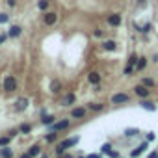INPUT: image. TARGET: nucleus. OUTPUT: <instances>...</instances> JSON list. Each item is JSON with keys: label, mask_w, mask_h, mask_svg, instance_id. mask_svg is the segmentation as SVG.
<instances>
[{"label": "nucleus", "mask_w": 158, "mask_h": 158, "mask_svg": "<svg viewBox=\"0 0 158 158\" xmlns=\"http://www.w3.org/2000/svg\"><path fill=\"white\" fill-rule=\"evenodd\" d=\"M149 158H158V151H154V152H151V154H149Z\"/></svg>", "instance_id": "nucleus-35"}, {"label": "nucleus", "mask_w": 158, "mask_h": 158, "mask_svg": "<svg viewBox=\"0 0 158 158\" xmlns=\"http://www.w3.org/2000/svg\"><path fill=\"white\" fill-rule=\"evenodd\" d=\"M104 108V104H101V102H89V110H93V112H101Z\"/></svg>", "instance_id": "nucleus-19"}, {"label": "nucleus", "mask_w": 158, "mask_h": 158, "mask_svg": "<svg viewBox=\"0 0 158 158\" xmlns=\"http://www.w3.org/2000/svg\"><path fill=\"white\" fill-rule=\"evenodd\" d=\"M76 143H78V138H71V139L61 141V143L56 147V154H63L65 149H69V147H73V145H76Z\"/></svg>", "instance_id": "nucleus-2"}, {"label": "nucleus", "mask_w": 158, "mask_h": 158, "mask_svg": "<svg viewBox=\"0 0 158 158\" xmlns=\"http://www.w3.org/2000/svg\"><path fill=\"white\" fill-rule=\"evenodd\" d=\"M130 101V95L128 93H114L112 95V104H125Z\"/></svg>", "instance_id": "nucleus-4"}, {"label": "nucleus", "mask_w": 158, "mask_h": 158, "mask_svg": "<svg viewBox=\"0 0 158 158\" xmlns=\"http://www.w3.org/2000/svg\"><path fill=\"white\" fill-rule=\"evenodd\" d=\"M47 6H48V0H39V2H37V8H39L41 11H45Z\"/></svg>", "instance_id": "nucleus-25"}, {"label": "nucleus", "mask_w": 158, "mask_h": 158, "mask_svg": "<svg viewBox=\"0 0 158 158\" xmlns=\"http://www.w3.org/2000/svg\"><path fill=\"white\" fill-rule=\"evenodd\" d=\"M69 127H71L69 119H61V121H54L52 127H50V130H52V132H61V130H67Z\"/></svg>", "instance_id": "nucleus-3"}, {"label": "nucleus", "mask_w": 158, "mask_h": 158, "mask_svg": "<svg viewBox=\"0 0 158 158\" xmlns=\"http://www.w3.org/2000/svg\"><path fill=\"white\" fill-rule=\"evenodd\" d=\"M21 158H32V156H30L28 152H23V154H21Z\"/></svg>", "instance_id": "nucleus-37"}, {"label": "nucleus", "mask_w": 158, "mask_h": 158, "mask_svg": "<svg viewBox=\"0 0 158 158\" xmlns=\"http://www.w3.org/2000/svg\"><path fill=\"white\" fill-rule=\"evenodd\" d=\"M4 39H6V35H0V43H4Z\"/></svg>", "instance_id": "nucleus-39"}, {"label": "nucleus", "mask_w": 158, "mask_h": 158, "mask_svg": "<svg viewBox=\"0 0 158 158\" xmlns=\"http://www.w3.org/2000/svg\"><path fill=\"white\" fill-rule=\"evenodd\" d=\"M134 93H136L138 97H141V99H147L151 91H149V89H147L143 84H139V86H136V88H134Z\"/></svg>", "instance_id": "nucleus-7"}, {"label": "nucleus", "mask_w": 158, "mask_h": 158, "mask_svg": "<svg viewBox=\"0 0 158 158\" xmlns=\"http://www.w3.org/2000/svg\"><path fill=\"white\" fill-rule=\"evenodd\" d=\"M147 63H149V61H147V58H145V56H141V58H138V61H136V69H138V71H143V69L147 67Z\"/></svg>", "instance_id": "nucleus-16"}, {"label": "nucleus", "mask_w": 158, "mask_h": 158, "mask_svg": "<svg viewBox=\"0 0 158 158\" xmlns=\"http://www.w3.org/2000/svg\"><path fill=\"white\" fill-rule=\"evenodd\" d=\"M17 4V0H8V6H15Z\"/></svg>", "instance_id": "nucleus-36"}, {"label": "nucleus", "mask_w": 158, "mask_h": 158, "mask_svg": "<svg viewBox=\"0 0 158 158\" xmlns=\"http://www.w3.org/2000/svg\"><path fill=\"white\" fill-rule=\"evenodd\" d=\"M108 24H110V26H119V24H121V15H119V13L110 15V17H108Z\"/></svg>", "instance_id": "nucleus-12"}, {"label": "nucleus", "mask_w": 158, "mask_h": 158, "mask_svg": "<svg viewBox=\"0 0 158 158\" xmlns=\"http://www.w3.org/2000/svg\"><path fill=\"white\" fill-rule=\"evenodd\" d=\"M28 154H30L32 158H35V156H39V154H41V147H39L37 143H34V145H32V147L28 149Z\"/></svg>", "instance_id": "nucleus-15"}, {"label": "nucleus", "mask_w": 158, "mask_h": 158, "mask_svg": "<svg viewBox=\"0 0 158 158\" xmlns=\"http://www.w3.org/2000/svg\"><path fill=\"white\" fill-rule=\"evenodd\" d=\"M125 134H127V136H136V134H138V130H136V128H130V130L127 128V130H125Z\"/></svg>", "instance_id": "nucleus-30"}, {"label": "nucleus", "mask_w": 158, "mask_h": 158, "mask_svg": "<svg viewBox=\"0 0 158 158\" xmlns=\"http://www.w3.org/2000/svg\"><path fill=\"white\" fill-rule=\"evenodd\" d=\"M43 23H45L47 26H54V24L58 23V15H56L54 11H47V13L43 15Z\"/></svg>", "instance_id": "nucleus-6"}, {"label": "nucleus", "mask_w": 158, "mask_h": 158, "mask_svg": "<svg viewBox=\"0 0 158 158\" xmlns=\"http://www.w3.org/2000/svg\"><path fill=\"white\" fill-rule=\"evenodd\" d=\"M138 6H139V8H145V6H147V0H138Z\"/></svg>", "instance_id": "nucleus-33"}, {"label": "nucleus", "mask_w": 158, "mask_h": 158, "mask_svg": "<svg viewBox=\"0 0 158 158\" xmlns=\"http://www.w3.org/2000/svg\"><path fill=\"white\" fill-rule=\"evenodd\" d=\"M136 61H138V54H130V58H128V65L136 67Z\"/></svg>", "instance_id": "nucleus-26"}, {"label": "nucleus", "mask_w": 158, "mask_h": 158, "mask_svg": "<svg viewBox=\"0 0 158 158\" xmlns=\"http://www.w3.org/2000/svg\"><path fill=\"white\" fill-rule=\"evenodd\" d=\"M17 89V80H15V76H6L4 78V91L6 93H13Z\"/></svg>", "instance_id": "nucleus-1"}, {"label": "nucleus", "mask_w": 158, "mask_h": 158, "mask_svg": "<svg viewBox=\"0 0 158 158\" xmlns=\"http://www.w3.org/2000/svg\"><path fill=\"white\" fill-rule=\"evenodd\" d=\"M141 84H143L145 88H152V86H154V80H152V78H143Z\"/></svg>", "instance_id": "nucleus-23"}, {"label": "nucleus", "mask_w": 158, "mask_h": 158, "mask_svg": "<svg viewBox=\"0 0 158 158\" xmlns=\"http://www.w3.org/2000/svg\"><path fill=\"white\" fill-rule=\"evenodd\" d=\"M108 151H110V145H108V143H106V145H102V152H106V154H108Z\"/></svg>", "instance_id": "nucleus-34"}, {"label": "nucleus", "mask_w": 158, "mask_h": 158, "mask_svg": "<svg viewBox=\"0 0 158 158\" xmlns=\"http://www.w3.org/2000/svg\"><path fill=\"white\" fill-rule=\"evenodd\" d=\"M102 48H104L106 52H112V50H115V48H117V43H115V41H104Z\"/></svg>", "instance_id": "nucleus-18"}, {"label": "nucleus", "mask_w": 158, "mask_h": 158, "mask_svg": "<svg viewBox=\"0 0 158 158\" xmlns=\"http://www.w3.org/2000/svg\"><path fill=\"white\" fill-rule=\"evenodd\" d=\"M88 80H89V84L99 86V82H101V74H99L97 71H91V73L88 74Z\"/></svg>", "instance_id": "nucleus-9"}, {"label": "nucleus", "mask_w": 158, "mask_h": 158, "mask_svg": "<svg viewBox=\"0 0 158 158\" xmlns=\"http://www.w3.org/2000/svg\"><path fill=\"white\" fill-rule=\"evenodd\" d=\"M93 35H95V37H97V39H99V37H102V35H104V34H102V30H99V28H97V30H95V32H93Z\"/></svg>", "instance_id": "nucleus-31"}, {"label": "nucleus", "mask_w": 158, "mask_h": 158, "mask_svg": "<svg viewBox=\"0 0 158 158\" xmlns=\"http://www.w3.org/2000/svg\"><path fill=\"white\" fill-rule=\"evenodd\" d=\"M21 32H23V28L15 24V26H11V28L8 30V37H19V35H21Z\"/></svg>", "instance_id": "nucleus-13"}, {"label": "nucleus", "mask_w": 158, "mask_h": 158, "mask_svg": "<svg viewBox=\"0 0 158 158\" xmlns=\"http://www.w3.org/2000/svg\"><path fill=\"white\" fill-rule=\"evenodd\" d=\"M54 121H56L54 115H43V121H41V123H43V125H52Z\"/></svg>", "instance_id": "nucleus-20"}, {"label": "nucleus", "mask_w": 158, "mask_h": 158, "mask_svg": "<svg viewBox=\"0 0 158 158\" xmlns=\"http://www.w3.org/2000/svg\"><path fill=\"white\" fill-rule=\"evenodd\" d=\"M88 114V110L84 106H78V108H73L71 110V119H84Z\"/></svg>", "instance_id": "nucleus-5"}, {"label": "nucleus", "mask_w": 158, "mask_h": 158, "mask_svg": "<svg viewBox=\"0 0 158 158\" xmlns=\"http://www.w3.org/2000/svg\"><path fill=\"white\" fill-rule=\"evenodd\" d=\"M154 139V132H147V141H152Z\"/></svg>", "instance_id": "nucleus-32"}, {"label": "nucleus", "mask_w": 158, "mask_h": 158, "mask_svg": "<svg viewBox=\"0 0 158 158\" xmlns=\"http://www.w3.org/2000/svg\"><path fill=\"white\" fill-rule=\"evenodd\" d=\"M10 21V15H6V13H0V24H4V23H8Z\"/></svg>", "instance_id": "nucleus-28"}, {"label": "nucleus", "mask_w": 158, "mask_h": 158, "mask_svg": "<svg viewBox=\"0 0 158 158\" xmlns=\"http://www.w3.org/2000/svg\"><path fill=\"white\" fill-rule=\"evenodd\" d=\"M132 71H134V67H132V65H127V67H125V74H127V76H130V74H132Z\"/></svg>", "instance_id": "nucleus-29"}, {"label": "nucleus", "mask_w": 158, "mask_h": 158, "mask_svg": "<svg viewBox=\"0 0 158 158\" xmlns=\"http://www.w3.org/2000/svg\"><path fill=\"white\" fill-rule=\"evenodd\" d=\"M139 106H141V108H145V110H149V112H154V110H156L154 102H149V101H145V99H141Z\"/></svg>", "instance_id": "nucleus-17"}, {"label": "nucleus", "mask_w": 158, "mask_h": 158, "mask_svg": "<svg viewBox=\"0 0 158 158\" xmlns=\"http://www.w3.org/2000/svg\"><path fill=\"white\" fill-rule=\"evenodd\" d=\"M28 104H30V101L23 97V99H19V101L15 102V110H17V112H23V110H26V108H28Z\"/></svg>", "instance_id": "nucleus-10"}, {"label": "nucleus", "mask_w": 158, "mask_h": 158, "mask_svg": "<svg viewBox=\"0 0 158 158\" xmlns=\"http://www.w3.org/2000/svg\"><path fill=\"white\" fill-rule=\"evenodd\" d=\"M50 91H52V93H60V82H58V80H54V82L50 84Z\"/></svg>", "instance_id": "nucleus-22"}, {"label": "nucleus", "mask_w": 158, "mask_h": 158, "mask_svg": "<svg viewBox=\"0 0 158 158\" xmlns=\"http://www.w3.org/2000/svg\"><path fill=\"white\" fill-rule=\"evenodd\" d=\"M41 158H48V156H47V154H43V156H41Z\"/></svg>", "instance_id": "nucleus-40"}, {"label": "nucleus", "mask_w": 158, "mask_h": 158, "mask_svg": "<svg viewBox=\"0 0 158 158\" xmlns=\"http://www.w3.org/2000/svg\"><path fill=\"white\" fill-rule=\"evenodd\" d=\"M0 158H13V149L4 145L2 149H0Z\"/></svg>", "instance_id": "nucleus-11"}, {"label": "nucleus", "mask_w": 158, "mask_h": 158, "mask_svg": "<svg viewBox=\"0 0 158 158\" xmlns=\"http://www.w3.org/2000/svg\"><path fill=\"white\" fill-rule=\"evenodd\" d=\"M45 139H47L48 143H52V141H56V139H58V132H50V134H48V136H47Z\"/></svg>", "instance_id": "nucleus-24"}, {"label": "nucleus", "mask_w": 158, "mask_h": 158, "mask_svg": "<svg viewBox=\"0 0 158 158\" xmlns=\"http://www.w3.org/2000/svg\"><path fill=\"white\" fill-rule=\"evenodd\" d=\"M23 134H30V130H32V127L30 125H21V128H19Z\"/></svg>", "instance_id": "nucleus-27"}, {"label": "nucleus", "mask_w": 158, "mask_h": 158, "mask_svg": "<svg viewBox=\"0 0 158 158\" xmlns=\"http://www.w3.org/2000/svg\"><path fill=\"white\" fill-rule=\"evenodd\" d=\"M13 138L8 134V136H2V138H0V147H4V145H10V141H11Z\"/></svg>", "instance_id": "nucleus-21"}, {"label": "nucleus", "mask_w": 158, "mask_h": 158, "mask_svg": "<svg viewBox=\"0 0 158 158\" xmlns=\"http://www.w3.org/2000/svg\"><path fill=\"white\" fill-rule=\"evenodd\" d=\"M88 158H99V154H89Z\"/></svg>", "instance_id": "nucleus-38"}, {"label": "nucleus", "mask_w": 158, "mask_h": 158, "mask_svg": "<svg viewBox=\"0 0 158 158\" xmlns=\"http://www.w3.org/2000/svg\"><path fill=\"white\" fill-rule=\"evenodd\" d=\"M147 147H149V141H143V143H139V145H138V147H136V149L130 152V156H132V158H138V156H139V154H141V152L147 149Z\"/></svg>", "instance_id": "nucleus-8"}, {"label": "nucleus", "mask_w": 158, "mask_h": 158, "mask_svg": "<svg viewBox=\"0 0 158 158\" xmlns=\"http://www.w3.org/2000/svg\"><path fill=\"white\" fill-rule=\"evenodd\" d=\"M74 101H76L74 93H69V95H65V97H63V101H61V106H71V104H74Z\"/></svg>", "instance_id": "nucleus-14"}]
</instances>
